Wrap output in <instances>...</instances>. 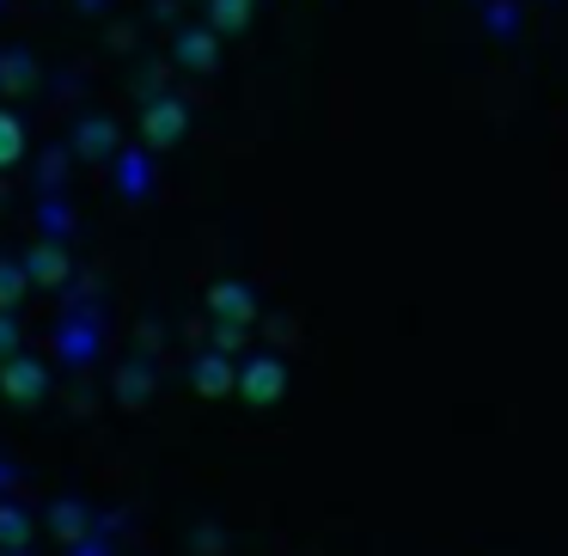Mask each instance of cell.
Returning <instances> with one entry per match:
<instances>
[{
	"instance_id": "cell-6",
	"label": "cell",
	"mask_w": 568,
	"mask_h": 556,
	"mask_svg": "<svg viewBox=\"0 0 568 556\" xmlns=\"http://www.w3.org/2000/svg\"><path fill=\"white\" fill-rule=\"evenodd\" d=\"M19 270H26V282L43 287V294H68V282H74V257H68V245H50V239H38V245L19 257Z\"/></svg>"
},
{
	"instance_id": "cell-7",
	"label": "cell",
	"mask_w": 568,
	"mask_h": 556,
	"mask_svg": "<svg viewBox=\"0 0 568 556\" xmlns=\"http://www.w3.org/2000/svg\"><path fill=\"white\" fill-rule=\"evenodd\" d=\"M111 184L123 202H148L153 184H160V172H153V153L148 148H116L111 153Z\"/></svg>"
},
{
	"instance_id": "cell-10",
	"label": "cell",
	"mask_w": 568,
	"mask_h": 556,
	"mask_svg": "<svg viewBox=\"0 0 568 556\" xmlns=\"http://www.w3.org/2000/svg\"><path fill=\"white\" fill-rule=\"evenodd\" d=\"M233 355H221V348H202L196 367H190V385H196V397H233Z\"/></svg>"
},
{
	"instance_id": "cell-24",
	"label": "cell",
	"mask_w": 568,
	"mask_h": 556,
	"mask_svg": "<svg viewBox=\"0 0 568 556\" xmlns=\"http://www.w3.org/2000/svg\"><path fill=\"white\" fill-rule=\"evenodd\" d=\"M190 544H196V550H202V556H209V550H221V544H226V538H221V532H214V526H202V532H196V538H190Z\"/></svg>"
},
{
	"instance_id": "cell-18",
	"label": "cell",
	"mask_w": 568,
	"mask_h": 556,
	"mask_svg": "<svg viewBox=\"0 0 568 556\" xmlns=\"http://www.w3.org/2000/svg\"><path fill=\"white\" fill-rule=\"evenodd\" d=\"M245 343H251V331H245V324H214V331H209V348H221V355H245Z\"/></svg>"
},
{
	"instance_id": "cell-21",
	"label": "cell",
	"mask_w": 568,
	"mask_h": 556,
	"mask_svg": "<svg viewBox=\"0 0 568 556\" xmlns=\"http://www.w3.org/2000/svg\"><path fill=\"white\" fill-rule=\"evenodd\" d=\"M62 556H116V538H104V532H87V538L62 544Z\"/></svg>"
},
{
	"instance_id": "cell-12",
	"label": "cell",
	"mask_w": 568,
	"mask_h": 556,
	"mask_svg": "<svg viewBox=\"0 0 568 556\" xmlns=\"http://www.w3.org/2000/svg\"><path fill=\"white\" fill-rule=\"evenodd\" d=\"M38 538V514H31L19 495H0V550H13V544H31Z\"/></svg>"
},
{
	"instance_id": "cell-25",
	"label": "cell",
	"mask_w": 568,
	"mask_h": 556,
	"mask_svg": "<svg viewBox=\"0 0 568 556\" xmlns=\"http://www.w3.org/2000/svg\"><path fill=\"white\" fill-rule=\"evenodd\" d=\"M0 556H31V544H13V550H0Z\"/></svg>"
},
{
	"instance_id": "cell-16",
	"label": "cell",
	"mask_w": 568,
	"mask_h": 556,
	"mask_svg": "<svg viewBox=\"0 0 568 556\" xmlns=\"http://www.w3.org/2000/svg\"><path fill=\"white\" fill-rule=\"evenodd\" d=\"M178 62L196 68V74H209L214 68V38L209 31H184V38H178Z\"/></svg>"
},
{
	"instance_id": "cell-9",
	"label": "cell",
	"mask_w": 568,
	"mask_h": 556,
	"mask_svg": "<svg viewBox=\"0 0 568 556\" xmlns=\"http://www.w3.org/2000/svg\"><path fill=\"white\" fill-rule=\"evenodd\" d=\"M92 514H99V507L80 502V495H55L50 514H43V526L55 532V544H74V538H87V532H92Z\"/></svg>"
},
{
	"instance_id": "cell-4",
	"label": "cell",
	"mask_w": 568,
	"mask_h": 556,
	"mask_svg": "<svg viewBox=\"0 0 568 556\" xmlns=\"http://www.w3.org/2000/svg\"><path fill=\"white\" fill-rule=\"evenodd\" d=\"M184 135H190V104L172 99V92L148 99V111H141V148H148V153H172Z\"/></svg>"
},
{
	"instance_id": "cell-8",
	"label": "cell",
	"mask_w": 568,
	"mask_h": 556,
	"mask_svg": "<svg viewBox=\"0 0 568 556\" xmlns=\"http://www.w3.org/2000/svg\"><path fill=\"white\" fill-rule=\"evenodd\" d=\"M209 324H257V287L239 282V275H221L209 287Z\"/></svg>"
},
{
	"instance_id": "cell-17",
	"label": "cell",
	"mask_w": 568,
	"mask_h": 556,
	"mask_svg": "<svg viewBox=\"0 0 568 556\" xmlns=\"http://www.w3.org/2000/svg\"><path fill=\"white\" fill-rule=\"evenodd\" d=\"M31 294L26 270H19V257H0V312H19V300Z\"/></svg>"
},
{
	"instance_id": "cell-11",
	"label": "cell",
	"mask_w": 568,
	"mask_h": 556,
	"mask_svg": "<svg viewBox=\"0 0 568 556\" xmlns=\"http://www.w3.org/2000/svg\"><path fill=\"white\" fill-rule=\"evenodd\" d=\"M116 148H123V141H116V123H104V117H87V123L74 129V153L92 165H111Z\"/></svg>"
},
{
	"instance_id": "cell-15",
	"label": "cell",
	"mask_w": 568,
	"mask_h": 556,
	"mask_svg": "<svg viewBox=\"0 0 568 556\" xmlns=\"http://www.w3.org/2000/svg\"><path fill=\"white\" fill-rule=\"evenodd\" d=\"M257 0H209V31H245Z\"/></svg>"
},
{
	"instance_id": "cell-1",
	"label": "cell",
	"mask_w": 568,
	"mask_h": 556,
	"mask_svg": "<svg viewBox=\"0 0 568 556\" xmlns=\"http://www.w3.org/2000/svg\"><path fill=\"white\" fill-rule=\"evenodd\" d=\"M104 312H99V300L92 294H80L74 306H62L55 312V324H50V361H62L68 373H87V367H99V355H104Z\"/></svg>"
},
{
	"instance_id": "cell-20",
	"label": "cell",
	"mask_w": 568,
	"mask_h": 556,
	"mask_svg": "<svg viewBox=\"0 0 568 556\" xmlns=\"http://www.w3.org/2000/svg\"><path fill=\"white\" fill-rule=\"evenodd\" d=\"M19 348H26V324H19V312H0V361Z\"/></svg>"
},
{
	"instance_id": "cell-2",
	"label": "cell",
	"mask_w": 568,
	"mask_h": 556,
	"mask_svg": "<svg viewBox=\"0 0 568 556\" xmlns=\"http://www.w3.org/2000/svg\"><path fill=\"white\" fill-rule=\"evenodd\" d=\"M233 397H245L251 410H275L287 397V361L270 355V348H251V355H239L233 367Z\"/></svg>"
},
{
	"instance_id": "cell-22",
	"label": "cell",
	"mask_w": 568,
	"mask_h": 556,
	"mask_svg": "<svg viewBox=\"0 0 568 556\" xmlns=\"http://www.w3.org/2000/svg\"><path fill=\"white\" fill-rule=\"evenodd\" d=\"M26 80H31V62H26V55L0 62V87H7V92H26Z\"/></svg>"
},
{
	"instance_id": "cell-13",
	"label": "cell",
	"mask_w": 568,
	"mask_h": 556,
	"mask_svg": "<svg viewBox=\"0 0 568 556\" xmlns=\"http://www.w3.org/2000/svg\"><path fill=\"white\" fill-rule=\"evenodd\" d=\"M38 239H50V245H68V239H74V209H68L55 190L38 196Z\"/></svg>"
},
{
	"instance_id": "cell-23",
	"label": "cell",
	"mask_w": 568,
	"mask_h": 556,
	"mask_svg": "<svg viewBox=\"0 0 568 556\" xmlns=\"http://www.w3.org/2000/svg\"><path fill=\"white\" fill-rule=\"evenodd\" d=\"M19 477H26V471H19V458L0 453V495H13V489H19Z\"/></svg>"
},
{
	"instance_id": "cell-3",
	"label": "cell",
	"mask_w": 568,
	"mask_h": 556,
	"mask_svg": "<svg viewBox=\"0 0 568 556\" xmlns=\"http://www.w3.org/2000/svg\"><path fill=\"white\" fill-rule=\"evenodd\" d=\"M50 385H55V373H50V361L43 355H7L0 361V397L7 404H19V410H31V404H43L50 397Z\"/></svg>"
},
{
	"instance_id": "cell-14",
	"label": "cell",
	"mask_w": 568,
	"mask_h": 556,
	"mask_svg": "<svg viewBox=\"0 0 568 556\" xmlns=\"http://www.w3.org/2000/svg\"><path fill=\"white\" fill-rule=\"evenodd\" d=\"M26 160V123L13 111H0V172H13Z\"/></svg>"
},
{
	"instance_id": "cell-5",
	"label": "cell",
	"mask_w": 568,
	"mask_h": 556,
	"mask_svg": "<svg viewBox=\"0 0 568 556\" xmlns=\"http://www.w3.org/2000/svg\"><path fill=\"white\" fill-rule=\"evenodd\" d=\"M153 397H160V367H153L148 348L129 355V361H116L111 367V404L116 410H148Z\"/></svg>"
},
{
	"instance_id": "cell-19",
	"label": "cell",
	"mask_w": 568,
	"mask_h": 556,
	"mask_svg": "<svg viewBox=\"0 0 568 556\" xmlns=\"http://www.w3.org/2000/svg\"><path fill=\"white\" fill-rule=\"evenodd\" d=\"M62 178H68V153L62 148L43 153V160H38V190H62Z\"/></svg>"
}]
</instances>
